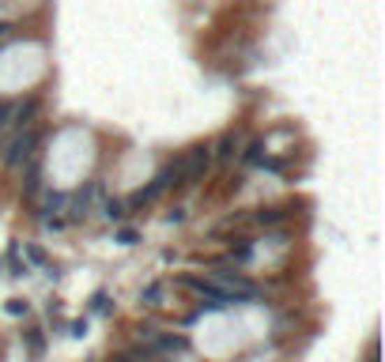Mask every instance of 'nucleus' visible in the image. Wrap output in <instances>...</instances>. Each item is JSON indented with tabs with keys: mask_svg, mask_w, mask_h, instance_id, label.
I'll return each instance as SVG.
<instances>
[{
	"mask_svg": "<svg viewBox=\"0 0 385 362\" xmlns=\"http://www.w3.org/2000/svg\"><path fill=\"white\" fill-rule=\"evenodd\" d=\"M208 166H212V147L208 144H196V147H189V151L177 159V181H182V185L201 181Z\"/></svg>",
	"mask_w": 385,
	"mask_h": 362,
	"instance_id": "obj_1",
	"label": "nucleus"
},
{
	"mask_svg": "<svg viewBox=\"0 0 385 362\" xmlns=\"http://www.w3.org/2000/svg\"><path fill=\"white\" fill-rule=\"evenodd\" d=\"M177 283H182L185 291H193L196 299H201L204 306H212V310H219V306H231V302H234L231 294L223 291V287L215 283V280H201V276H182Z\"/></svg>",
	"mask_w": 385,
	"mask_h": 362,
	"instance_id": "obj_2",
	"label": "nucleus"
},
{
	"mask_svg": "<svg viewBox=\"0 0 385 362\" xmlns=\"http://www.w3.org/2000/svg\"><path fill=\"white\" fill-rule=\"evenodd\" d=\"M219 287L231 294L234 302H238V299H257V283L246 280L242 272H219Z\"/></svg>",
	"mask_w": 385,
	"mask_h": 362,
	"instance_id": "obj_3",
	"label": "nucleus"
},
{
	"mask_svg": "<svg viewBox=\"0 0 385 362\" xmlns=\"http://www.w3.org/2000/svg\"><path fill=\"white\" fill-rule=\"evenodd\" d=\"M38 140H42V136L34 133V128H27V133L15 136L12 147H8V166H20L23 159H31V155H34V147H38Z\"/></svg>",
	"mask_w": 385,
	"mask_h": 362,
	"instance_id": "obj_4",
	"label": "nucleus"
},
{
	"mask_svg": "<svg viewBox=\"0 0 385 362\" xmlns=\"http://www.w3.org/2000/svg\"><path fill=\"white\" fill-rule=\"evenodd\" d=\"M152 359V347H133V351H121V355H114L110 362H147Z\"/></svg>",
	"mask_w": 385,
	"mask_h": 362,
	"instance_id": "obj_5",
	"label": "nucleus"
},
{
	"mask_svg": "<svg viewBox=\"0 0 385 362\" xmlns=\"http://www.w3.org/2000/svg\"><path fill=\"white\" fill-rule=\"evenodd\" d=\"M287 219V211L284 208H268V211H257V223L261 227H272V223H284Z\"/></svg>",
	"mask_w": 385,
	"mask_h": 362,
	"instance_id": "obj_6",
	"label": "nucleus"
},
{
	"mask_svg": "<svg viewBox=\"0 0 385 362\" xmlns=\"http://www.w3.org/2000/svg\"><path fill=\"white\" fill-rule=\"evenodd\" d=\"M234 147H238V140L227 133V136H219V151L215 155H219V159H234Z\"/></svg>",
	"mask_w": 385,
	"mask_h": 362,
	"instance_id": "obj_7",
	"label": "nucleus"
},
{
	"mask_svg": "<svg viewBox=\"0 0 385 362\" xmlns=\"http://www.w3.org/2000/svg\"><path fill=\"white\" fill-rule=\"evenodd\" d=\"M106 216L110 219H121V216H125V204H121V200H106Z\"/></svg>",
	"mask_w": 385,
	"mask_h": 362,
	"instance_id": "obj_8",
	"label": "nucleus"
},
{
	"mask_svg": "<svg viewBox=\"0 0 385 362\" xmlns=\"http://www.w3.org/2000/svg\"><path fill=\"white\" fill-rule=\"evenodd\" d=\"M159 291H163V287H159V283H152V287H147L144 294H140V299H144L147 306H159Z\"/></svg>",
	"mask_w": 385,
	"mask_h": 362,
	"instance_id": "obj_9",
	"label": "nucleus"
},
{
	"mask_svg": "<svg viewBox=\"0 0 385 362\" xmlns=\"http://www.w3.org/2000/svg\"><path fill=\"white\" fill-rule=\"evenodd\" d=\"M117 241H121V246H136V230H121Z\"/></svg>",
	"mask_w": 385,
	"mask_h": 362,
	"instance_id": "obj_10",
	"label": "nucleus"
},
{
	"mask_svg": "<svg viewBox=\"0 0 385 362\" xmlns=\"http://www.w3.org/2000/svg\"><path fill=\"white\" fill-rule=\"evenodd\" d=\"M27 253H31V261H34V264H45V253H42L38 246H31V249H27Z\"/></svg>",
	"mask_w": 385,
	"mask_h": 362,
	"instance_id": "obj_11",
	"label": "nucleus"
},
{
	"mask_svg": "<svg viewBox=\"0 0 385 362\" xmlns=\"http://www.w3.org/2000/svg\"><path fill=\"white\" fill-rule=\"evenodd\" d=\"M8 117H12V106H4V102H0V125H4Z\"/></svg>",
	"mask_w": 385,
	"mask_h": 362,
	"instance_id": "obj_12",
	"label": "nucleus"
}]
</instances>
